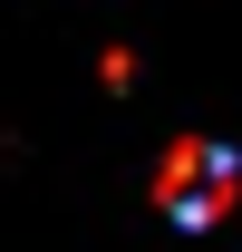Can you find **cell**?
<instances>
[{"instance_id": "6da1fadb", "label": "cell", "mask_w": 242, "mask_h": 252, "mask_svg": "<svg viewBox=\"0 0 242 252\" xmlns=\"http://www.w3.org/2000/svg\"><path fill=\"white\" fill-rule=\"evenodd\" d=\"M155 194H165L175 223H213L223 204H233V156H223V146H175L165 175H155Z\"/></svg>"}]
</instances>
